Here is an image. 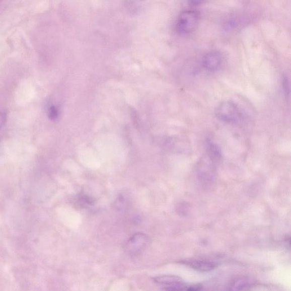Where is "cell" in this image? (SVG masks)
<instances>
[{
    "instance_id": "obj_10",
    "label": "cell",
    "mask_w": 291,
    "mask_h": 291,
    "mask_svg": "<svg viewBox=\"0 0 291 291\" xmlns=\"http://www.w3.org/2000/svg\"><path fill=\"white\" fill-rule=\"evenodd\" d=\"M48 117L53 121H55L58 119L59 116V112L58 109L54 105H52L51 107L48 109Z\"/></svg>"
},
{
    "instance_id": "obj_1",
    "label": "cell",
    "mask_w": 291,
    "mask_h": 291,
    "mask_svg": "<svg viewBox=\"0 0 291 291\" xmlns=\"http://www.w3.org/2000/svg\"><path fill=\"white\" fill-rule=\"evenodd\" d=\"M215 114L219 120L229 123H236L242 118L239 106L231 100L220 103L215 108Z\"/></svg>"
},
{
    "instance_id": "obj_2",
    "label": "cell",
    "mask_w": 291,
    "mask_h": 291,
    "mask_svg": "<svg viewBox=\"0 0 291 291\" xmlns=\"http://www.w3.org/2000/svg\"><path fill=\"white\" fill-rule=\"evenodd\" d=\"M198 13L193 10L184 11L181 13L176 21L175 29L180 35H187L195 31L199 23Z\"/></svg>"
},
{
    "instance_id": "obj_13",
    "label": "cell",
    "mask_w": 291,
    "mask_h": 291,
    "mask_svg": "<svg viewBox=\"0 0 291 291\" xmlns=\"http://www.w3.org/2000/svg\"><path fill=\"white\" fill-rule=\"evenodd\" d=\"M6 115L5 113L0 112V129L5 123Z\"/></svg>"
},
{
    "instance_id": "obj_9",
    "label": "cell",
    "mask_w": 291,
    "mask_h": 291,
    "mask_svg": "<svg viewBox=\"0 0 291 291\" xmlns=\"http://www.w3.org/2000/svg\"><path fill=\"white\" fill-rule=\"evenodd\" d=\"M153 280L155 281V283L164 286L182 283L184 281L180 277L173 275L156 276L154 277Z\"/></svg>"
},
{
    "instance_id": "obj_7",
    "label": "cell",
    "mask_w": 291,
    "mask_h": 291,
    "mask_svg": "<svg viewBox=\"0 0 291 291\" xmlns=\"http://www.w3.org/2000/svg\"><path fill=\"white\" fill-rule=\"evenodd\" d=\"M250 283L249 277H238L229 284L226 291H246L249 288Z\"/></svg>"
},
{
    "instance_id": "obj_8",
    "label": "cell",
    "mask_w": 291,
    "mask_h": 291,
    "mask_svg": "<svg viewBox=\"0 0 291 291\" xmlns=\"http://www.w3.org/2000/svg\"><path fill=\"white\" fill-rule=\"evenodd\" d=\"M207 157L214 164H217L222 161V154L221 150L217 144L208 141L207 143Z\"/></svg>"
},
{
    "instance_id": "obj_6",
    "label": "cell",
    "mask_w": 291,
    "mask_h": 291,
    "mask_svg": "<svg viewBox=\"0 0 291 291\" xmlns=\"http://www.w3.org/2000/svg\"><path fill=\"white\" fill-rule=\"evenodd\" d=\"M180 263L200 272L212 271L219 266L218 263L208 259H187Z\"/></svg>"
},
{
    "instance_id": "obj_5",
    "label": "cell",
    "mask_w": 291,
    "mask_h": 291,
    "mask_svg": "<svg viewBox=\"0 0 291 291\" xmlns=\"http://www.w3.org/2000/svg\"><path fill=\"white\" fill-rule=\"evenodd\" d=\"M202 66L208 72H217L222 68L223 64V55L219 51H210L204 56L202 60Z\"/></svg>"
},
{
    "instance_id": "obj_11",
    "label": "cell",
    "mask_w": 291,
    "mask_h": 291,
    "mask_svg": "<svg viewBox=\"0 0 291 291\" xmlns=\"http://www.w3.org/2000/svg\"><path fill=\"white\" fill-rule=\"evenodd\" d=\"M185 291H204L203 285L201 284H187Z\"/></svg>"
},
{
    "instance_id": "obj_12",
    "label": "cell",
    "mask_w": 291,
    "mask_h": 291,
    "mask_svg": "<svg viewBox=\"0 0 291 291\" xmlns=\"http://www.w3.org/2000/svg\"><path fill=\"white\" fill-rule=\"evenodd\" d=\"M283 87L284 92L285 95L289 96V82L288 79L286 77H284L283 80Z\"/></svg>"
},
{
    "instance_id": "obj_3",
    "label": "cell",
    "mask_w": 291,
    "mask_h": 291,
    "mask_svg": "<svg viewBox=\"0 0 291 291\" xmlns=\"http://www.w3.org/2000/svg\"><path fill=\"white\" fill-rule=\"evenodd\" d=\"M215 164L205 156L202 158L198 166V178L200 182L204 184L208 185L213 182L215 178Z\"/></svg>"
},
{
    "instance_id": "obj_4",
    "label": "cell",
    "mask_w": 291,
    "mask_h": 291,
    "mask_svg": "<svg viewBox=\"0 0 291 291\" xmlns=\"http://www.w3.org/2000/svg\"><path fill=\"white\" fill-rule=\"evenodd\" d=\"M148 237L143 233H136L132 236L125 245L126 253L130 256H136L147 248Z\"/></svg>"
}]
</instances>
